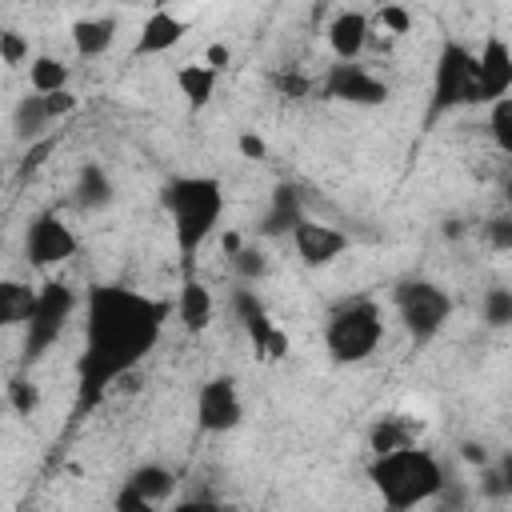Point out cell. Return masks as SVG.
<instances>
[{"mask_svg": "<svg viewBox=\"0 0 512 512\" xmlns=\"http://www.w3.org/2000/svg\"><path fill=\"white\" fill-rule=\"evenodd\" d=\"M172 304L128 284H96L80 300L84 344L76 356V412H92L160 344Z\"/></svg>", "mask_w": 512, "mask_h": 512, "instance_id": "obj_1", "label": "cell"}, {"mask_svg": "<svg viewBox=\"0 0 512 512\" xmlns=\"http://www.w3.org/2000/svg\"><path fill=\"white\" fill-rule=\"evenodd\" d=\"M368 480H372L384 512H416V508L440 500L448 488V472H444L440 456L420 444L372 456Z\"/></svg>", "mask_w": 512, "mask_h": 512, "instance_id": "obj_2", "label": "cell"}, {"mask_svg": "<svg viewBox=\"0 0 512 512\" xmlns=\"http://www.w3.org/2000/svg\"><path fill=\"white\" fill-rule=\"evenodd\" d=\"M224 184L216 176L192 172V176H172L160 188V208L172 220V240L180 260H192L220 228L224 220Z\"/></svg>", "mask_w": 512, "mask_h": 512, "instance_id": "obj_3", "label": "cell"}, {"mask_svg": "<svg viewBox=\"0 0 512 512\" xmlns=\"http://www.w3.org/2000/svg\"><path fill=\"white\" fill-rule=\"evenodd\" d=\"M384 340V308L368 296L336 304L324 320V352L332 364H364Z\"/></svg>", "mask_w": 512, "mask_h": 512, "instance_id": "obj_4", "label": "cell"}, {"mask_svg": "<svg viewBox=\"0 0 512 512\" xmlns=\"http://www.w3.org/2000/svg\"><path fill=\"white\" fill-rule=\"evenodd\" d=\"M392 308H396V320L400 328L408 332V340L416 348L432 344L448 320H452V296L440 280H428V276H404L392 284Z\"/></svg>", "mask_w": 512, "mask_h": 512, "instance_id": "obj_5", "label": "cell"}, {"mask_svg": "<svg viewBox=\"0 0 512 512\" xmlns=\"http://www.w3.org/2000/svg\"><path fill=\"white\" fill-rule=\"evenodd\" d=\"M456 108H476V48L460 40H444L432 64V96L424 124L432 128L440 116Z\"/></svg>", "mask_w": 512, "mask_h": 512, "instance_id": "obj_6", "label": "cell"}, {"mask_svg": "<svg viewBox=\"0 0 512 512\" xmlns=\"http://www.w3.org/2000/svg\"><path fill=\"white\" fill-rule=\"evenodd\" d=\"M76 312H80V296H76L72 284H64V280H44V284L36 288V308H32L28 324L20 328V332H24V344H20L24 368L36 364V360H44L48 348H56V340L64 336V328L72 324Z\"/></svg>", "mask_w": 512, "mask_h": 512, "instance_id": "obj_7", "label": "cell"}, {"mask_svg": "<svg viewBox=\"0 0 512 512\" xmlns=\"http://www.w3.org/2000/svg\"><path fill=\"white\" fill-rule=\"evenodd\" d=\"M76 252H80V236L72 232V224L64 220V212L44 208V212H36L28 220V228H24V260L32 268H44V272L48 268H60Z\"/></svg>", "mask_w": 512, "mask_h": 512, "instance_id": "obj_8", "label": "cell"}, {"mask_svg": "<svg viewBox=\"0 0 512 512\" xmlns=\"http://www.w3.org/2000/svg\"><path fill=\"white\" fill-rule=\"evenodd\" d=\"M192 416H196V428L204 436H228L244 424V396H240V384L236 376H208L200 388H196V400H192Z\"/></svg>", "mask_w": 512, "mask_h": 512, "instance_id": "obj_9", "label": "cell"}, {"mask_svg": "<svg viewBox=\"0 0 512 512\" xmlns=\"http://www.w3.org/2000/svg\"><path fill=\"white\" fill-rule=\"evenodd\" d=\"M320 96L332 100V104L376 108V104H384V100L392 96V88H388L384 76H376V72H372L368 64H360V60H352V64L332 60V64L324 68V76H320Z\"/></svg>", "mask_w": 512, "mask_h": 512, "instance_id": "obj_10", "label": "cell"}, {"mask_svg": "<svg viewBox=\"0 0 512 512\" xmlns=\"http://www.w3.org/2000/svg\"><path fill=\"white\" fill-rule=\"evenodd\" d=\"M232 312L240 320V328L248 332L252 348L264 356V360H280L288 352V332L268 316L264 300L256 296V288H236L232 292Z\"/></svg>", "mask_w": 512, "mask_h": 512, "instance_id": "obj_11", "label": "cell"}, {"mask_svg": "<svg viewBox=\"0 0 512 512\" xmlns=\"http://www.w3.org/2000/svg\"><path fill=\"white\" fill-rule=\"evenodd\" d=\"M512 92V48L500 32H488L476 52V104H496Z\"/></svg>", "mask_w": 512, "mask_h": 512, "instance_id": "obj_12", "label": "cell"}, {"mask_svg": "<svg viewBox=\"0 0 512 512\" xmlns=\"http://www.w3.org/2000/svg\"><path fill=\"white\" fill-rule=\"evenodd\" d=\"M292 248H296V256H300V264L304 268H328V264H336L344 252H348V232H340L336 224H324V220H316V216H304L296 228H292Z\"/></svg>", "mask_w": 512, "mask_h": 512, "instance_id": "obj_13", "label": "cell"}, {"mask_svg": "<svg viewBox=\"0 0 512 512\" xmlns=\"http://www.w3.org/2000/svg\"><path fill=\"white\" fill-rule=\"evenodd\" d=\"M324 36H328L332 56H336L340 64H352V60H360V56L368 52V44H372V16L360 12V8H340V12L328 20Z\"/></svg>", "mask_w": 512, "mask_h": 512, "instance_id": "obj_14", "label": "cell"}, {"mask_svg": "<svg viewBox=\"0 0 512 512\" xmlns=\"http://www.w3.org/2000/svg\"><path fill=\"white\" fill-rule=\"evenodd\" d=\"M188 36V20L168 12V8H156L144 16L140 32H136V44H132V56L136 60H148V56H168L180 40Z\"/></svg>", "mask_w": 512, "mask_h": 512, "instance_id": "obj_15", "label": "cell"}, {"mask_svg": "<svg viewBox=\"0 0 512 512\" xmlns=\"http://www.w3.org/2000/svg\"><path fill=\"white\" fill-rule=\"evenodd\" d=\"M116 36H120V20L108 16V12L80 16V20H72V28H68L72 52H76L80 60H100V56H108L112 44H116Z\"/></svg>", "mask_w": 512, "mask_h": 512, "instance_id": "obj_16", "label": "cell"}, {"mask_svg": "<svg viewBox=\"0 0 512 512\" xmlns=\"http://www.w3.org/2000/svg\"><path fill=\"white\" fill-rule=\"evenodd\" d=\"M304 216H308V212H304V204H300V192H296L292 184H276L272 196H268V204H264V212H260V220H256V232H260L264 240H280V236H292V228H296Z\"/></svg>", "mask_w": 512, "mask_h": 512, "instance_id": "obj_17", "label": "cell"}, {"mask_svg": "<svg viewBox=\"0 0 512 512\" xmlns=\"http://www.w3.org/2000/svg\"><path fill=\"white\" fill-rule=\"evenodd\" d=\"M112 200H116V184H112L108 168L96 164V160L80 164L76 176H72V204L80 212H104Z\"/></svg>", "mask_w": 512, "mask_h": 512, "instance_id": "obj_18", "label": "cell"}, {"mask_svg": "<svg viewBox=\"0 0 512 512\" xmlns=\"http://www.w3.org/2000/svg\"><path fill=\"white\" fill-rule=\"evenodd\" d=\"M172 312H176V320H180L192 336H200V332L212 324V316H216V296H212L208 284L184 280V284H180V296L172 300Z\"/></svg>", "mask_w": 512, "mask_h": 512, "instance_id": "obj_19", "label": "cell"}, {"mask_svg": "<svg viewBox=\"0 0 512 512\" xmlns=\"http://www.w3.org/2000/svg\"><path fill=\"white\" fill-rule=\"evenodd\" d=\"M176 472L168 468V464H160V460H144V464H136L128 476H124V488H132L136 496H144L148 504H168L172 496H176Z\"/></svg>", "mask_w": 512, "mask_h": 512, "instance_id": "obj_20", "label": "cell"}, {"mask_svg": "<svg viewBox=\"0 0 512 512\" xmlns=\"http://www.w3.org/2000/svg\"><path fill=\"white\" fill-rule=\"evenodd\" d=\"M416 436H420V420H412L408 412H384L368 428V448H372V456H384V452L416 444Z\"/></svg>", "mask_w": 512, "mask_h": 512, "instance_id": "obj_21", "label": "cell"}, {"mask_svg": "<svg viewBox=\"0 0 512 512\" xmlns=\"http://www.w3.org/2000/svg\"><path fill=\"white\" fill-rule=\"evenodd\" d=\"M32 308H36V284L16 280V276H4L0 280V332L24 328L28 316H32Z\"/></svg>", "mask_w": 512, "mask_h": 512, "instance_id": "obj_22", "label": "cell"}, {"mask_svg": "<svg viewBox=\"0 0 512 512\" xmlns=\"http://www.w3.org/2000/svg\"><path fill=\"white\" fill-rule=\"evenodd\" d=\"M176 92L184 96V104L192 108V112H200V108H208L212 104V96H216V84H220V76L208 68V64H180L176 68Z\"/></svg>", "mask_w": 512, "mask_h": 512, "instance_id": "obj_23", "label": "cell"}, {"mask_svg": "<svg viewBox=\"0 0 512 512\" xmlns=\"http://www.w3.org/2000/svg\"><path fill=\"white\" fill-rule=\"evenodd\" d=\"M52 124H56V120L48 116L44 96L28 92V96L16 100V108H12V136H16V140H24V144H40L44 132H48Z\"/></svg>", "mask_w": 512, "mask_h": 512, "instance_id": "obj_24", "label": "cell"}, {"mask_svg": "<svg viewBox=\"0 0 512 512\" xmlns=\"http://www.w3.org/2000/svg\"><path fill=\"white\" fill-rule=\"evenodd\" d=\"M68 80H72V68L52 56V52H36L28 60V92L36 96H52V92H68Z\"/></svg>", "mask_w": 512, "mask_h": 512, "instance_id": "obj_25", "label": "cell"}, {"mask_svg": "<svg viewBox=\"0 0 512 512\" xmlns=\"http://www.w3.org/2000/svg\"><path fill=\"white\" fill-rule=\"evenodd\" d=\"M232 268H236V276H240V284L244 288H252V284H260L264 276H268V256H264V248H256V244H240L236 252H232Z\"/></svg>", "mask_w": 512, "mask_h": 512, "instance_id": "obj_26", "label": "cell"}, {"mask_svg": "<svg viewBox=\"0 0 512 512\" xmlns=\"http://www.w3.org/2000/svg\"><path fill=\"white\" fill-rule=\"evenodd\" d=\"M480 320L488 324V328H508L512 324V292L508 288H488L484 292V300H480Z\"/></svg>", "mask_w": 512, "mask_h": 512, "instance_id": "obj_27", "label": "cell"}, {"mask_svg": "<svg viewBox=\"0 0 512 512\" xmlns=\"http://www.w3.org/2000/svg\"><path fill=\"white\" fill-rule=\"evenodd\" d=\"M488 132H492L496 148L508 156V152H512V96L488 104Z\"/></svg>", "mask_w": 512, "mask_h": 512, "instance_id": "obj_28", "label": "cell"}, {"mask_svg": "<svg viewBox=\"0 0 512 512\" xmlns=\"http://www.w3.org/2000/svg\"><path fill=\"white\" fill-rule=\"evenodd\" d=\"M28 60H32V44H28L16 28H0V64L20 68V64H28Z\"/></svg>", "mask_w": 512, "mask_h": 512, "instance_id": "obj_29", "label": "cell"}, {"mask_svg": "<svg viewBox=\"0 0 512 512\" xmlns=\"http://www.w3.org/2000/svg\"><path fill=\"white\" fill-rule=\"evenodd\" d=\"M512 492V480H508V464H484L480 468V496H488V500H504Z\"/></svg>", "mask_w": 512, "mask_h": 512, "instance_id": "obj_30", "label": "cell"}, {"mask_svg": "<svg viewBox=\"0 0 512 512\" xmlns=\"http://www.w3.org/2000/svg\"><path fill=\"white\" fill-rule=\"evenodd\" d=\"M376 24L388 32V36H404L408 28H412V12L404 8V4H384V8H376ZM372 24V28H376Z\"/></svg>", "mask_w": 512, "mask_h": 512, "instance_id": "obj_31", "label": "cell"}, {"mask_svg": "<svg viewBox=\"0 0 512 512\" xmlns=\"http://www.w3.org/2000/svg\"><path fill=\"white\" fill-rule=\"evenodd\" d=\"M8 400H12V408H16L20 416H32V412H36V400H40V396H36V388H32V384H28L24 376H16V380L8 384Z\"/></svg>", "mask_w": 512, "mask_h": 512, "instance_id": "obj_32", "label": "cell"}, {"mask_svg": "<svg viewBox=\"0 0 512 512\" xmlns=\"http://www.w3.org/2000/svg\"><path fill=\"white\" fill-rule=\"evenodd\" d=\"M112 512H160L156 504H148L144 496H136L132 488H124L120 484V492H116V500H112Z\"/></svg>", "mask_w": 512, "mask_h": 512, "instance_id": "obj_33", "label": "cell"}, {"mask_svg": "<svg viewBox=\"0 0 512 512\" xmlns=\"http://www.w3.org/2000/svg\"><path fill=\"white\" fill-rule=\"evenodd\" d=\"M236 152H240L244 160H264V156H268V144H264L260 132H240V136H236Z\"/></svg>", "mask_w": 512, "mask_h": 512, "instance_id": "obj_34", "label": "cell"}, {"mask_svg": "<svg viewBox=\"0 0 512 512\" xmlns=\"http://www.w3.org/2000/svg\"><path fill=\"white\" fill-rule=\"evenodd\" d=\"M44 104H48V116H52V120H64V116L76 112L80 100H76L72 92H52V96H44Z\"/></svg>", "mask_w": 512, "mask_h": 512, "instance_id": "obj_35", "label": "cell"}, {"mask_svg": "<svg viewBox=\"0 0 512 512\" xmlns=\"http://www.w3.org/2000/svg\"><path fill=\"white\" fill-rule=\"evenodd\" d=\"M200 64H208V68H212V72L220 76V72H224V68L232 64V48H228V44H208V48H204V60H200Z\"/></svg>", "mask_w": 512, "mask_h": 512, "instance_id": "obj_36", "label": "cell"}, {"mask_svg": "<svg viewBox=\"0 0 512 512\" xmlns=\"http://www.w3.org/2000/svg\"><path fill=\"white\" fill-rule=\"evenodd\" d=\"M168 512H224L212 496H184V500H176Z\"/></svg>", "mask_w": 512, "mask_h": 512, "instance_id": "obj_37", "label": "cell"}, {"mask_svg": "<svg viewBox=\"0 0 512 512\" xmlns=\"http://www.w3.org/2000/svg\"><path fill=\"white\" fill-rule=\"evenodd\" d=\"M464 456H468V460H472V464H480V468H484V464H488V460H492V456H488V452H484V444H472V440H468V444H464Z\"/></svg>", "mask_w": 512, "mask_h": 512, "instance_id": "obj_38", "label": "cell"}]
</instances>
